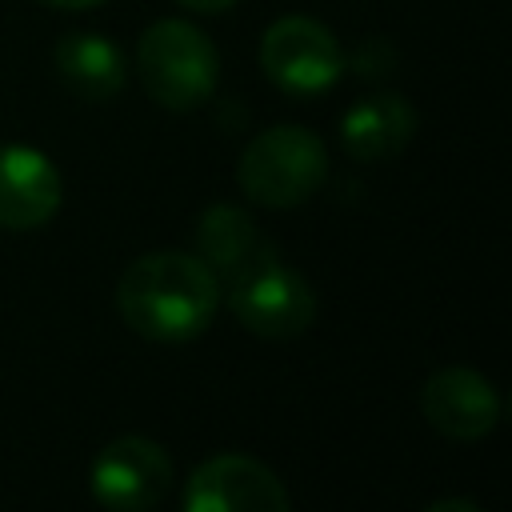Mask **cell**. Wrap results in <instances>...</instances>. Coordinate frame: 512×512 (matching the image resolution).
<instances>
[{"label": "cell", "instance_id": "6da1fadb", "mask_svg": "<svg viewBox=\"0 0 512 512\" xmlns=\"http://www.w3.org/2000/svg\"><path fill=\"white\" fill-rule=\"evenodd\" d=\"M220 296L216 272L196 252L160 248L124 268L116 284V312L136 336L180 344L216 320Z\"/></svg>", "mask_w": 512, "mask_h": 512}, {"label": "cell", "instance_id": "7a4b0ae2", "mask_svg": "<svg viewBox=\"0 0 512 512\" xmlns=\"http://www.w3.org/2000/svg\"><path fill=\"white\" fill-rule=\"evenodd\" d=\"M136 72L144 92L172 112H192L216 96L220 84V52L188 20H156L140 32Z\"/></svg>", "mask_w": 512, "mask_h": 512}, {"label": "cell", "instance_id": "3957f363", "mask_svg": "<svg viewBox=\"0 0 512 512\" xmlns=\"http://www.w3.org/2000/svg\"><path fill=\"white\" fill-rule=\"evenodd\" d=\"M328 176L324 140L300 124H272L248 140L236 164L240 192L264 208H296L320 192Z\"/></svg>", "mask_w": 512, "mask_h": 512}, {"label": "cell", "instance_id": "277c9868", "mask_svg": "<svg viewBox=\"0 0 512 512\" xmlns=\"http://www.w3.org/2000/svg\"><path fill=\"white\" fill-rule=\"evenodd\" d=\"M260 64L280 92L304 100L328 92L344 76L348 56L328 24L312 16H280L260 36Z\"/></svg>", "mask_w": 512, "mask_h": 512}, {"label": "cell", "instance_id": "5b68a950", "mask_svg": "<svg viewBox=\"0 0 512 512\" xmlns=\"http://www.w3.org/2000/svg\"><path fill=\"white\" fill-rule=\"evenodd\" d=\"M228 312L252 336L292 340V336L312 328L316 292L296 268L280 264V256H276V260H268V264H260V268H252L228 284Z\"/></svg>", "mask_w": 512, "mask_h": 512}, {"label": "cell", "instance_id": "8992f818", "mask_svg": "<svg viewBox=\"0 0 512 512\" xmlns=\"http://www.w3.org/2000/svg\"><path fill=\"white\" fill-rule=\"evenodd\" d=\"M92 496L112 512H144L172 488V460L148 436H116L92 460Z\"/></svg>", "mask_w": 512, "mask_h": 512}, {"label": "cell", "instance_id": "52a82bcc", "mask_svg": "<svg viewBox=\"0 0 512 512\" xmlns=\"http://www.w3.org/2000/svg\"><path fill=\"white\" fill-rule=\"evenodd\" d=\"M288 504V488L276 472L240 452L212 456L184 480L188 512H284Z\"/></svg>", "mask_w": 512, "mask_h": 512}, {"label": "cell", "instance_id": "ba28073f", "mask_svg": "<svg viewBox=\"0 0 512 512\" xmlns=\"http://www.w3.org/2000/svg\"><path fill=\"white\" fill-rule=\"evenodd\" d=\"M424 420L448 440H480L500 424V396L476 368H440L420 388Z\"/></svg>", "mask_w": 512, "mask_h": 512}, {"label": "cell", "instance_id": "9c48e42d", "mask_svg": "<svg viewBox=\"0 0 512 512\" xmlns=\"http://www.w3.org/2000/svg\"><path fill=\"white\" fill-rule=\"evenodd\" d=\"M64 180L56 164L28 144H0V228L28 232L56 216Z\"/></svg>", "mask_w": 512, "mask_h": 512}, {"label": "cell", "instance_id": "30bf717a", "mask_svg": "<svg viewBox=\"0 0 512 512\" xmlns=\"http://www.w3.org/2000/svg\"><path fill=\"white\" fill-rule=\"evenodd\" d=\"M196 256L216 272V280L232 284L244 272L276 260V244L260 232V224L236 204H212L196 220Z\"/></svg>", "mask_w": 512, "mask_h": 512}, {"label": "cell", "instance_id": "8fae6325", "mask_svg": "<svg viewBox=\"0 0 512 512\" xmlns=\"http://www.w3.org/2000/svg\"><path fill=\"white\" fill-rule=\"evenodd\" d=\"M420 128L416 108L400 92H368L340 116V144L364 164L400 156Z\"/></svg>", "mask_w": 512, "mask_h": 512}, {"label": "cell", "instance_id": "7c38bea8", "mask_svg": "<svg viewBox=\"0 0 512 512\" xmlns=\"http://www.w3.org/2000/svg\"><path fill=\"white\" fill-rule=\"evenodd\" d=\"M56 76L80 100L104 104L124 88V52L96 32H68L52 48Z\"/></svg>", "mask_w": 512, "mask_h": 512}, {"label": "cell", "instance_id": "4fadbf2b", "mask_svg": "<svg viewBox=\"0 0 512 512\" xmlns=\"http://www.w3.org/2000/svg\"><path fill=\"white\" fill-rule=\"evenodd\" d=\"M176 4H184V8H192V12H228V8H236L240 0H176Z\"/></svg>", "mask_w": 512, "mask_h": 512}, {"label": "cell", "instance_id": "5bb4252c", "mask_svg": "<svg viewBox=\"0 0 512 512\" xmlns=\"http://www.w3.org/2000/svg\"><path fill=\"white\" fill-rule=\"evenodd\" d=\"M428 512H480V504L476 500H436V504H428Z\"/></svg>", "mask_w": 512, "mask_h": 512}, {"label": "cell", "instance_id": "9a60e30c", "mask_svg": "<svg viewBox=\"0 0 512 512\" xmlns=\"http://www.w3.org/2000/svg\"><path fill=\"white\" fill-rule=\"evenodd\" d=\"M48 8H68V12H80V8H96L104 0H44Z\"/></svg>", "mask_w": 512, "mask_h": 512}]
</instances>
